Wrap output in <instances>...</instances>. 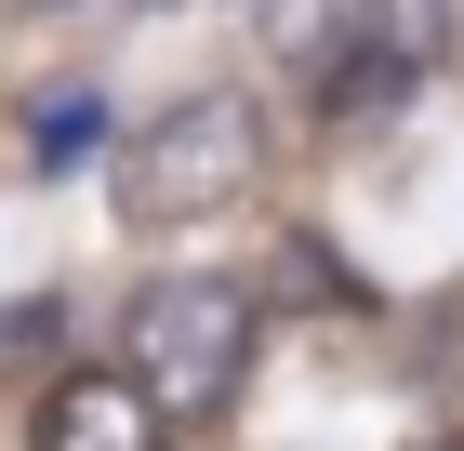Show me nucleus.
Listing matches in <instances>:
<instances>
[{
  "instance_id": "obj_1",
  "label": "nucleus",
  "mask_w": 464,
  "mask_h": 451,
  "mask_svg": "<svg viewBox=\"0 0 464 451\" xmlns=\"http://www.w3.org/2000/svg\"><path fill=\"white\" fill-rule=\"evenodd\" d=\"M107 186H120V226H213V212H239L252 186H266V120H252V93L146 106L133 133H120Z\"/></svg>"
},
{
  "instance_id": "obj_2",
  "label": "nucleus",
  "mask_w": 464,
  "mask_h": 451,
  "mask_svg": "<svg viewBox=\"0 0 464 451\" xmlns=\"http://www.w3.org/2000/svg\"><path fill=\"white\" fill-rule=\"evenodd\" d=\"M120 372H133L173 425H213L226 398H239V372H252V292L213 279V266L160 279V292L133 306V358H120Z\"/></svg>"
},
{
  "instance_id": "obj_3",
  "label": "nucleus",
  "mask_w": 464,
  "mask_h": 451,
  "mask_svg": "<svg viewBox=\"0 0 464 451\" xmlns=\"http://www.w3.org/2000/svg\"><path fill=\"white\" fill-rule=\"evenodd\" d=\"M40 451H173V412L133 372H67L40 398Z\"/></svg>"
},
{
  "instance_id": "obj_4",
  "label": "nucleus",
  "mask_w": 464,
  "mask_h": 451,
  "mask_svg": "<svg viewBox=\"0 0 464 451\" xmlns=\"http://www.w3.org/2000/svg\"><path fill=\"white\" fill-rule=\"evenodd\" d=\"M93 120H107L93 93H40V106H27V160H53V173H67V160H93Z\"/></svg>"
},
{
  "instance_id": "obj_5",
  "label": "nucleus",
  "mask_w": 464,
  "mask_h": 451,
  "mask_svg": "<svg viewBox=\"0 0 464 451\" xmlns=\"http://www.w3.org/2000/svg\"><path fill=\"white\" fill-rule=\"evenodd\" d=\"M372 40L411 54V67H438V54H451V0H372Z\"/></svg>"
}]
</instances>
